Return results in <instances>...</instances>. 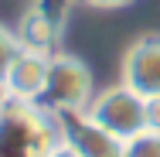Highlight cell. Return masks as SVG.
<instances>
[{
  "instance_id": "obj_1",
  "label": "cell",
  "mask_w": 160,
  "mask_h": 157,
  "mask_svg": "<svg viewBox=\"0 0 160 157\" xmlns=\"http://www.w3.org/2000/svg\"><path fill=\"white\" fill-rule=\"evenodd\" d=\"M58 140V116L41 102L10 99L0 109V157H48Z\"/></svg>"
},
{
  "instance_id": "obj_2",
  "label": "cell",
  "mask_w": 160,
  "mask_h": 157,
  "mask_svg": "<svg viewBox=\"0 0 160 157\" xmlns=\"http://www.w3.org/2000/svg\"><path fill=\"white\" fill-rule=\"evenodd\" d=\"M96 96V82H92V68L82 62L78 55H51L48 62V79H44V92H41V106L55 116H68V113H85L89 102Z\"/></svg>"
},
{
  "instance_id": "obj_3",
  "label": "cell",
  "mask_w": 160,
  "mask_h": 157,
  "mask_svg": "<svg viewBox=\"0 0 160 157\" xmlns=\"http://www.w3.org/2000/svg\"><path fill=\"white\" fill-rule=\"evenodd\" d=\"M85 116L92 123H99L102 130H109L112 137L129 140L140 130H147V99L119 82V86H109V89L92 96Z\"/></svg>"
},
{
  "instance_id": "obj_4",
  "label": "cell",
  "mask_w": 160,
  "mask_h": 157,
  "mask_svg": "<svg viewBox=\"0 0 160 157\" xmlns=\"http://www.w3.org/2000/svg\"><path fill=\"white\" fill-rule=\"evenodd\" d=\"M123 86L143 99L160 96V34H140L123 55Z\"/></svg>"
},
{
  "instance_id": "obj_5",
  "label": "cell",
  "mask_w": 160,
  "mask_h": 157,
  "mask_svg": "<svg viewBox=\"0 0 160 157\" xmlns=\"http://www.w3.org/2000/svg\"><path fill=\"white\" fill-rule=\"evenodd\" d=\"M58 130H62V140L72 144L82 157H123V140L92 123L85 113L58 116Z\"/></svg>"
},
{
  "instance_id": "obj_6",
  "label": "cell",
  "mask_w": 160,
  "mask_h": 157,
  "mask_svg": "<svg viewBox=\"0 0 160 157\" xmlns=\"http://www.w3.org/2000/svg\"><path fill=\"white\" fill-rule=\"evenodd\" d=\"M48 62L51 55L44 51H31V48H21L17 58L10 62V68L3 72V82L14 99H24V102H38L44 92V79H48Z\"/></svg>"
},
{
  "instance_id": "obj_7",
  "label": "cell",
  "mask_w": 160,
  "mask_h": 157,
  "mask_svg": "<svg viewBox=\"0 0 160 157\" xmlns=\"http://www.w3.org/2000/svg\"><path fill=\"white\" fill-rule=\"evenodd\" d=\"M58 31H62V24H58V21L51 17V10L41 3V7H34L31 14L21 21V28H17V41H21V48H31V51L55 55Z\"/></svg>"
},
{
  "instance_id": "obj_8",
  "label": "cell",
  "mask_w": 160,
  "mask_h": 157,
  "mask_svg": "<svg viewBox=\"0 0 160 157\" xmlns=\"http://www.w3.org/2000/svg\"><path fill=\"white\" fill-rule=\"evenodd\" d=\"M123 157H160V130H140L136 137L123 140Z\"/></svg>"
},
{
  "instance_id": "obj_9",
  "label": "cell",
  "mask_w": 160,
  "mask_h": 157,
  "mask_svg": "<svg viewBox=\"0 0 160 157\" xmlns=\"http://www.w3.org/2000/svg\"><path fill=\"white\" fill-rule=\"evenodd\" d=\"M17 51H21V41H17V34L10 31V28H3V24H0V75L10 68V62L17 58Z\"/></svg>"
},
{
  "instance_id": "obj_10",
  "label": "cell",
  "mask_w": 160,
  "mask_h": 157,
  "mask_svg": "<svg viewBox=\"0 0 160 157\" xmlns=\"http://www.w3.org/2000/svg\"><path fill=\"white\" fill-rule=\"evenodd\" d=\"M147 126L160 130V96L157 99H147Z\"/></svg>"
},
{
  "instance_id": "obj_11",
  "label": "cell",
  "mask_w": 160,
  "mask_h": 157,
  "mask_svg": "<svg viewBox=\"0 0 160 157\" xmlns=\"http://www.w3.org/2000/svg\"><path fill=\"white\" fill-rule=\"evenodd\" d=\"M48 157H82V154H78V150H75L72 144H65V140H58V147H55V150H51Z\"/></svg>"
},
{
  "instance_id": "obj_12",
  "label": "cell",
  "mask_w": 160,
  "mask_h": 157,
  "mask_svg": "<svg viewBox=\"0 0 160 157\" xmlns=\"http://www.w3.org/2000/svg\"><path fill=\"white\" fill-rule=\"evenodd\" d=\"M89 7H106V10H112V7H126V3H133V0H85Z\"/></svg>"
},
{
  "instance_id": "obj_13",
  "label": "cell",
  "mask_w": 160,
  "mask_h": 157,
  "mask_svg": "<svg viewBox=\"0 0 160 157\" xmlns=\"http://www.w3.org/2000/svg\"><path fill=\"white\" fill-rule=\"evenodd\" d=\"M10 99H14V96H10V89H7V82H3V75H0V109H3V106H7Z\"/></svg>"
}]
</instances>
